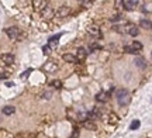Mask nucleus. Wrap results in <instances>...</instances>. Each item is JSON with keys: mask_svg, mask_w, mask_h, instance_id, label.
<instances>
[{"mask_svg": "<svg viewBox=\"0 0 152 138\" xmlns=\"http://www.w3.org/2000/svg\"><path fill=\"white\" fill-rule=\"evenodd\" d=\"M115 97H117V101L120 106H128L131 101V94L130 92L127 90V89H118L117 92H115Z\"/></svg>", "mask_w": 152, "mask_h": 138, "instance_id": "nucleus-1", "label": "nucleus"}, {"mask_svg": "<svg viewBox=\"0 0 152 138\" xmlns=\"http://www.w3.org/2000/svg\"><path fill=\"white\" fill-rule=\"evenodd\" d=\"M6 34L8 35V38L10 40H17L20 35V31L17 27H8V28H6Z\"/></svg>", "mask_w": 152, "mask_h": 138, "instance_id": "nucleus-2", "label": "nucleus"}, {"mask_svg": "<svg viewBox=\"0 0 152 138\" xmlns=\"http://www.w3.org/2000/svg\"><path fill=\"white\" fill-rule=\"evenodd\" d=\"M120 4H123V7L126 10H134L135 6L138 4V2L137 0H123V2H120Z\"/></svg>", "mask_w": 152, "mask_h": 138, "instance_id": "nucleus-3", "label": "nucleus"}, {"mask_svg": "<svg viewBox=\"0 0 152 138\" xmlns=\"http://www.w3.org/2000/svg\"><path fill=\"white\" fill-rule=\"evenodd\" d=\"M96 100L100 101V103H106V101L110 100V93H107V92H100V93H97Z\"/></svg>", "mask_w": 152, "mask_h": 138, "instance_id": "nucleus-4", "label": "nucleus"}, {"mask_svg": "<svg viewBox=\"0 0 152 138\" xmlns=\"http://www.w3.org/2000/svg\"><path fill=\"white\" fill-rule=\"evenodd\" d=\"M53 14H55V11H53V8L51 7V6H47V7L41 11V16H42L44 19H51Z\"/></svg>", "mask_w": 152, "mask_h": 138, "instance_id": "nucleus-5", "label": "nucleus"}, {"mask_svg": "<svg viewBox=\"0 0 152 138\" xmlns=\"http://www.w3.org/2000/svg\"><path fill=\"white\" fill-rule=\"evenodd\" d=\"M69 13H70V8L68 7V6H61L59 10L56 11V16H58V17H66Z\"/></svg>", "mask_w": 152, "mask_h": 138, "instance_id": "nucleus-6", "label": "nucleus"}, {"mask_svg": "<svg viewBox=\"0 0 152 138\" xmlns=\"http://www.w3.org/2000/svg\"><path fill=\"white\" fill-rule=\"evenodd\" d=\"M61 35L62 34H56V35H53V37H51L48 40V47L51 48V49L58 45V41H59V38H61Z\"/></svg>", "mask_w": 152, "mask_h": 138, "instance_id": "nucleus-7", "label": "nucleus"}, {"mask_svg": "<svg viewBox=\"0 0 152 138\" xmlns=\"http://www.w3.org/2000/svg\"><path fill=\"white\" fill-rule=\"evenodd\" d=\"M2 61L4 62V64H7V65H11L14 62V55H11V54H3Z\"/></svg>", "mask_w": 152, "mask_h": 138, "instance_id": "nucleus-8", "label": "nucleus"}, {"mask_svg": "<svg viewBox=\"0 0 152 138\" xmlns=\"http://www.w3.org/2000/svg\"><path fill=\"white\" fill-rule=\"evenodd\" d=\"M32 4H34L35 10H41V11H42L44 8L48 6V3H47V2H40V0H35V2H32Z\"/></svg>", "mask_w": 152, "mask_h": 138, "instance_id": "nucleus-9", "label": "nucleus"}, {"mask_svg": "<svg viewBox=\"0 0 152 138\" xmlns=\"http://www.w3.org/2000/svg\"><path fill=\"white\" fill-rule=\"evenodd\" d=\"M134 62H135V65H137L139 69H145V68H147V62H145V59L141 58V56H137Z\"/></svg>", "mask_w": 152, "mask_h": 138, "instance_id": "nucleus-10", "label": "nucleus"}, {"mask_svg": "<svg viewBox=\"0 0 152 138\" xmlns=\"http://www.w3.org/2000/svg\"><path fill=\"white\" fill-rule=\"evenodd\" d=\"M82 125L86 128V130H90V131H96V130H97L96 124H94V123H92V121H89V120L83 121V124H82Z\"/></svg>", "mask_w": 152, "mask_h": 138, "instance_id": "nucleus-11", "label": "nucleus"}, {"mask_svg": "<svg viewBox=\"0 0 152 138\" xmlns=\"http://www.w3.org/2000/svg\"><path fill=\"white\" fill-rule=\"evenodd\" d=\"M64 61H66V62H72V64H76V62H79L77 61V58L75 55H72V54H64Z\"/></svg>", "mask_w": 152, "mask_h": 138, "instance_id": "nucleus-12", "label": "nucleus"}, {"mask_svg": "<svg viewBox=\"0 0 152 138\" xmlns=\"http://www.w3.org/2000/svg\"><path fill=\"white\" fill-rule=\"evenodd\" d=\"M14 113H16V107H14V106L3 107V114H4V116H11V114H14Z\"/></svg>", "mask_w": 152, "mask_h": 138, "instance_id": "nucleus-13", "label": "nucleus"}, {"mask_svg": "<svg viewBox=\"0 0 152 138\" xmlns=\"http://www.w3.org/2000/svg\"><path fill=\"white\" fill-rule=\"evenodd\" d=\"M139 25L142 27V28H145V30H151L152 28V21H149V20H141L139 21Z\"/></svg>", "mask_w": 152, "mask_h": 138, "instance_id": "nucleus-14", "label": "nucleus"}, {"mask_svg": "<svg viewBox=\"0 0 152 138\" xmlns=\"http://www.w3.org/2000/svg\"><path fill=\"white\" fill-rule=\"evenodd\" d=\"M87 31L90 32L92 35H100V30H99V27L92 25V27H89V28H87Z\"/></svg>", "mask_w": 152, "mask_h": 138, "instance_id": "nucleus-15", "label": "nucleus"}, {"mask_svg": "<svg viewBox=\"0 0 152 138\" xmlns=\"http://www.w3.org/2000/svg\"><path fill=\"white\" fill-rule=\"evenodd\" d=\"M86 56V49L85 48H79V49H77V61H80V59H83Z\"/></svg>", "mask_w": 152, "mask_h": 138, "instance_id": "nucleus-16", "label": "nucleus"}, {"mask_svg": "<svg viewBox=\"0 0 152 138\" xmlns=\"http://www.w3.org/2000/svg\"><path fill=\"white\" fill-rule=\"evenodd\" d=\"M139 125H141V121H139V120H134L130 124V130H138Z\"/></svg>", "mask_w": 152, "mask_h": 138, "instance_id": "nucleus-17", "label": "nucleus"}, {"mask_svg": "<svg viewBox=\"0 0 152 138\" xmlns=\"http://www.w3.org/2000/svg\"><path fill=\"white\" fill-rule=\"evenodd\" d=\"M138 32H139V30L137 28L135 25H131V28L128 30V34L132 35V37H137V35H138Z\"/></svg>", "mask_w": 152, "mask_h": 138, "instance_id": "nucleus-18", "label": "nucleus"}, {"mask_svg": "<svg viewBox=\"0 0 152 138\" xmlns=\"http://www.w3.org/2000/svg\"><path fill=\"white\" fill-rule=\"evenodd\" d=\"M131 47H132V48H134V49H135V51H137V52H139V51H141V49H142V44H141V42H139V41H134V42H132V44H131Z\"/></svg>", "mask_w": 152, "mask_h": 138, "instance_id": "nucleus-19", "label": "nucleus"}, {"mask_svg": "<svg viewBox=\"0 0 152 138\" xmlns=\"http://www.w3.org/2000/svg\"><path fill=\"white\" fill-rule=\"evenodd\" d=\"M124 52H127V54H134V55H137V54H138L131 45H126V47H124Z\"/></svg>", "mask_w": 152, "mask_h": 138, "instance_id": "nucleus-20", "label": "nucleus"}, {"mask_svg": "<svg viewBox=\"0 0 152 138\" xmlns=\"http://www.w3.org/2000/svg\"><path fill=\"white\" fill-rule=\"evenodd\" d=\"M97 49H103V45H100V44H97V42H92L90 51H97Z\"/></svg>", "mask_w": 152, "mask_h": 138, "instance_id": "nucleus-21", "label": "nucleus"}, {"mask_svg": "<svg viewBox=\"0 0 152 138\" xmlns=\"http://www.w3.org/2000/svg\"><path fill=\"white\" fill-rule=\"evenodd\" d=\"M51 85H52L55 89H61L62 88V82H61V80H52V82H51Z\"/></svg>", "mask_w": 152, "mask_h": 138, "instance_id": "nucleus-22", "label": "nucleus"}, {"mask_svg": "<svg viewBox=\"0 0 152 138\" xmlns=\"http://www.w3.org/2000/svg\"><path fill=\"white\" fill-rule=\"evenodd\" d=\"M52 97V92H44L42 93V99H45V100H49V99Z\"/></svg>", "mask_w": 152, "mask_h": 138, "instance_id": "nucleus-23", "label": "nucleus"}, {"mask_svg": "<svg viewBox=\"0 0 152 138\" xmlns=\"http://www.w3.org/2000/svg\"><path fill=\"white\" fill-rule=\"evenodd\" d=\"M31 72H32V69H27V71L24 72V73L21 75V77H23V79H25V77H28V75L31 73Z\"/></svg>", "mask_w": 152, "mask_h": 138, "instance_id": "nucleus-24", "label": "nucleus"}, {"mask_svg": "<svg viewBox=\"0 0 152 138\" xmlns=\"http://www.w3.org/2000/svg\"><path fill=\"white\" fill-rule=\"evenodd\" d=\"M42 51H44V54H49V52H51V48H49L48 45H45V47L42 48Z\"/></svg>", "mask_w": 152, "mask_h": 138, "instance_id": "nucleus-25", "label": "nucleus"}, {"mask_svg": "<svg viewBox=\"0 0 152 138\" xmlns=\"http://www.w3.org/2000/svg\"><path fill=\"white\" fill-rule=\"evenodd\" d=\"M118 20H121V16H114V17H111V21H118Z\"/></svg>", "mask_w": 152, "mask_h": 138, "instance_id": "nucleus-26", "label": "nucleus"}, {"mask_svg": "<svg viewBox=\"0 0 152 138\" xmlns=\"http://www.w3.org/2000/svg\"><path fill=\"white\" fill-rule=\"evenodd\" d=\"M14 83L13 82H6V86H7V88H11V86H13Z\"/></svg>", "mask_w": 152, "mask_h": 138, "instance_id": "nucleus-27", "label": "nucleus"}, {"mask_svg": "<svg viewBox=\"0 0 152 138\" xmlns=\"http://www.w3.org/2000/svg\"><path fill=\"white\" fill-rule=\"evenodd\" d=\"M6 77H7V75H6V73H2V75H0V80H2V79H6Z\"/></svg>", "mask_w": 152, "mask_h": 138, "instance_id": "nucleus-28", "label": "nucleus"}, {"mask_svg": "<svg viewBox=\"0 0 152 138\" xmlns=\"http://www.w3.org/2000/svg\"><path fill=\"white\" fill-rule=\"evenodd\" d=\"M151 58H152V54H151Z\"/></svg>", "mask_w": 152, "mask_h": 138, "instance_id": "nucleus-29", "label": "nucleus"}]
</instances>
